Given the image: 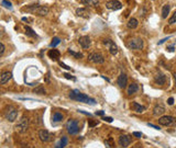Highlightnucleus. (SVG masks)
Segmentation results:
<instances>
[{
  "label": "nucleus",
  "mask_w": 176,
  "mask_h": 148,
  "mask_svg": "<svg viewBox=\"0 0 176 148\" xmlns=\"http://www.w3.org/2000/svg\"><path fill=\"white\" fill-rule=\"evenodd\" d=\"M69 98L74 101H78V102H84L87 103V104H91V106H95L96 101L93 98L88 97V95L82 93L79 90H70L69 91Z\"/></svg>",
  "instance_id": "obj_1"
},
{
  "label": "nucleus",
  "mask_w": 176,
  "mask_h": 148,
  "mask_svg": "<svg viewBox=\"0 0 176 148\" xmlns=\"http://www.w3.org/2000/svg\"><path fill=\"white\" fill-rule=\"evenodd\" d=\"M29 125H30V121H29V118L28 116L23 115L22 118L19 120L18 124L15 125V130H17L18 133H25L29 128Z\"/></svg>",
  "instance_id": "obj_2"
},
{
  "label": "nucleus",
  "mask_w": 176,
  "mask_h": 148,
  "mask_svg": "<svg viewBox=\"0 0 176 148\" xmlns=\"http://www.w3.org/2000/svg\"><path fill=\"white\" fill-rule=\"evenodd\" d=\"M27 10H30L32 11L33 13H36L38 15H41V17H44V15H48V7H44V6H38V5H33L30 6L28 8H24Z\"/></svg>",
  "instance_id": "obj_3"
},
{
  "label": "nucleus",
  "mask_w": 176,
  "mask_h": 148,
  "mask_svg": "<svg viewBox=\"0 0 176 148\" xmlns=\"http://www.w3.org/2000/svg\"><path fill=\"white\" fill-rule=\"evenodd\" d=\"M66 130L67 133L70 135H76L79 132V124H78L77 121L75 120H69L66 123Z\"/></svg>",
  "instance_id": "obj_4"
},
{
  "label": "nucleus",
  "mask_w": 176,
  "mask_h": 148,
  "mask_svg": "<svg viewBox=\"0 0 176 148\" xmlns=\"http://www.w3.org/2000/svg\"><path fill=\"white\" fill-rule=\"evenodd\" d=\"M143 45L144 44L142 38H131L127 43V47L130 50H142Z\"/></svg>",
  "instance_id": "obj_5"
},
{
  "label": "nucleus",
  "mask_w": 176,
  "mask_h": 148,
  "mask_svg": "<svg viewBox=\"0 0 176 148\" xmlns=\"http://www.w3.org/2000/svg\"><path fill=\"white\" fill-rule=\"evenodd\" d=\"M103 44L108 48L109 53H110L111 55L115 56L118 54V46L112 42V40H110V38H105V40L103 41Z\"/></svg>",
  "instance_id": "obj_6"
},
{
  "label": "nucleus",
  "mask_w": 176,
  "mask_h": 148,
  "mask_svg": "<svg viewBox=\"0 0 176 148\" xmlns=\"http://www.w3.org/2000/svg\"><path fill=\"white\" fill-rule=\"evenodd\" d=\"M5 115L8 122H11V123H12L18 118V110L15 108H13V106H9V108L6 110Z\"/></svg>",
  "instance_id": "obj_7"
},
{
  "label": "nucleus",
  "mask_w": 176,
  "mask_h": 148,
  "mask_svg": "<svg viewBox=\"0 0 176 148\" xmlns=\"http://www.w3.org/2000/svg\"><path fill=\"white\" fill-rule=\"evenodd\" d=\"M88 60L94 64H103L105 63V57L100 53L94 52V53H90L88 55Z\"/></svg>",
  "instance_id": "obj_8"
},
{
  "label": "nucleus",
  "mask_w": 176,
  "mask_h": 148,
  "mask_svg": "<svg viewBox=\"0 0 176 148\" xmlns=\"http://www.w3.org/2000/svg\"><path fill=\"white\" fill-rule=\"evenodd\" d=\"M106 7L108 8L109 10H113V11H117V10H120L121 8H122V3L118 0H109L106 2Z\"/></svg>",
  "instance_id": "obj_9"
},
{
  "label": "nucleus",
  "mask_w": 176,
  "mask_h": 148,
  "mask_svg": "<svg viewBox=\"0 0 176 148\" xmlns=\"http://www.w3.org/2000/svg\"><path fill=\"white\" fill-rule=\"evenodd\" d=\"M174 121H175V118L172 115H164L158 118V124L163 126H171L174 123Z\"/></svg>",
  "instance_id": "obj_10"
},
{
  "label": "nucleus",
  "mask_w": 176,
  "mask_h": 148,
  "mask_svg": "<svg viewBox=\"0 0 176 148\" xmlns=\"http://www.w3.org/2000/svg\"><path fill=\"white\" fill-rule=\"evenodd\" d=\"M131 142H132L131 136H129V135H120L119 136L118 143L121 147H124V148L128 147V146L131 144Z\"/></svg>",
  "instance_id": "obj_11"
},
{
  "label": "nucleus",
  "mask_w": 176,
  "mask_h": 148,
  "mask_svg": "<svg viewBox=\"0 0 176 148\" xmlns=\"http://www.w3.org/2000/svg\"><path fill=\"white\" fill-rule=\"evenodd\" d=\"M78 43H79V45H81L82 48L84 50H88V48L90 47V38L89 36L87 35H84V36H81L79 40H78Z\"/></svg>",
  "instance_id": "obj_12"
},
{
  "label": "nucleus",
  "mask_w": 176,
  "mask_h": 148,
  "mask_svg": "<svg viewBox=\"0 0 176 148\" xmlns=\"http://www.w3.org/2000/svg\"><path fill=\"white\" fill-rule=\"evenodd\" d=\"M117 83H118V86L120 88L124 89L127 87V85H128V76H127L124 73L120 74L118 79H117Z\"/></svg>",
  "instance_id": "obj_13"
},
{
  "label": "nucleus",
  "mask_w": 176,
  "mask_h": 148,
  "mask_svg": "<svg viewBox=\"0 0 176 148\" xmlns=\"http://www.w3.org/2000/svg\"><path fill=\"white\" fill-rule=\"evenodd\" d=\"M39 138L43 143H48L51 141V134L48 130H39Z\"/></svg>",
  "instance_id": "obj_14"
},
{
  "label": "nucleus",
  "mask_w": 176,
  "mask_h": 148,
  "mask_svg": "<svg viewBox=\"0 0 176 148\" xmlns=\"http://www.w3.org/2000/svg\"><path fill=\"white\" fill-rule=\"evenodd\" d=\"M76 14L78 17H81V18L88 19L90 17V11L88 10L87 8H78L77 10H76Z\"/></svg>",
  "instance_id": "obj_15"
},
{
  "label": "nucleus",
  "mask_w": 176,
  "mask_h": 148,
  "mask_svg": "<svg viewBox=\"0 0 176 148\" xmlns=\"http://www.w3.org/2000/svg\"><path fill=\"white\" fill-rule=\"evenodd\" d=\"M164 112H165V106H164L162 103H158V104H156V106H154V109H153V115L154 116L163 115Z\"/></svg>",
  "instance_id": "obj_16"
},
{
  "label": "nucleus",
  "mask_w": 176,
  "mask_h": 148,
  "mask_svg": "<svg viewBox=\"0 0 176 148\" xmlns=\"http://www.w3.org/2000/svg\"><path fill=\"white\" fill-rule=\"evenodd\" d=\"M154 82L156 85H160V86H163L164 83L166 82V76L162 73H157L154 77Z\"/></svg>",
  "instance_id": "obj_17"
},
{
  "label": "nucleus",
  "mask_w": 176,
  "mask_h": 148,
  "mask_svg": "<svg viewBox=\"0 0 176 148\" xmlns=\"http://www.w3.org/2000/svg\"><path fill=\"white\" fill-rule=\"evenodd\" d=\"M11 78H12V73L11 71H3L1 74V77H0V83L1 85H6Z\"/></svg>",
  "instance_id": "obj_18"
},
{
  "label": "nucleus",
  "mask_w": 176,
  "mask_h": 148,
  "mask_svg": "<svg viewBox=\"0 0 176 148\" xmlns=\"http://www.w3.org/2000/svg\"><path fill=\"white\" fill-rule=\"evenodd\" d=\"M48 55L52 60H58V59H60V57H61L60 52H58L57 50H55V48H52V50H48Z\"/></svg>",
  "instance_id": "obj_19"
},
{
  "label": "nucleus",
  "mask_w": 176,
  "mask_h": 148,
  "mask_svg": "<svg viewBox=\"0 0 176 148\" xmlns=\"http://www.w3.org/2000/svg\"><path fill=\"white\" fill-rule=\"evenodd\" d=\"M138 90H139L138 83L132 82V83H130V85H129L128 89H127V93H128V95H132V94H134L136 92H138Z\"/></svg>",
  "instance_id": "obj_20"
},
{
  "label": "nucleus",
  "mask_w": 176,
  "mask_h": 148,
  "mask_svg": "<svg viewBox=\"0 0 176 148\" xmlns=\"http://www.w3.org/2000/svg\"><path fill=\"white\" fill-rule=\"evenodd\" d=\"M131 108H132V110L136 113H142L144 110H145V106H141V104H139V103H136V102L131 103Z\"/></svg>",
  "instance_id": "obj_21"
},
{
  "label": "nucleus",
  "mask_w": 176,
  "mask_h": 148,
  "mask_svg": "<svg viewBox=\"0 0 176 148\" xmlns=\"http://www.w3.org/2000/svg\"><path fill=\"white\" fill-rule=\"evenodd\" d=\"M81 3L88 7H97L99 5V0H81Z\"/></svg>",
  "instance_id": "obj_22"
},
{
  "label": "nucleus",
  "mask_w": 176,
  "mask_h": 148,
  "mask_svg": "<svg viewBox=\"0 0 176 148\" xmlns=\"http://www.w3.org/2000/svg\"><path fill=\"white\" fill-rule=\"evenodd\" d=\"M138 24H139L138 20H136V19H134V18H132V19H130V20L128 21V23H127V26H128L129 29H136V28H138Z\"/></svg>",
  "instance_id": "obj_23"
},
{
  "label": "nucleus",
  "mask_w": 176,
  "mask_h": 148,
  "mask_svg": "<svg viewBox=\"0 0 176 148\" xmlns=\"http://www.w3.org/2000/svg\"><path fill=\"white\" fill-rule=\"evenodd\" d=\"M53 122H55V123H58V122H62L63 121V118H64V116H63V114L62 113H60V112H55L54 114H53Z\"/></svg>",
  "instance_id": "obj_24"
},
{
  "label": "nucleus",
  "mask_w": 176,
  "mask_h": 148,
  "mask_svg": "<svg viewBox=\"0 0 176 148\" xmlns=\"http://www.w3.org/2000/svg\"><path fill=\"white\" fill-rule=\"evenodd\" d=\"M170 10H171V6L170 5H165L163 8H162V18L166 19L167 18V15L170 13Z\"/></svg>",
  "instance_id": "obj_25"
},
{
  "label": "nucleus",
  "mask_w": 176,
  "mask_h": 148,
  "mask_svg": "<svg viewBox=\"0 0 176 148\" xmlns=\"http://www.w3.org/2000/svg\"><path fill=\"white\" fill-rule=\"evenodd\" d=\"M67 144H68L67 137H66V136H63V137H62V139L60 141V143H58L55 147L56 148H64V147H66V146H67Z\"/></svg>",
  "instance_id": "obj_26"
},
{
  "label": "nucleus",
  "mask_w": 176,
  "mask_h": 148,
  "mask_svg": "<svg viewBox=\"0 0 176 148\" xmlns=\"http://www.w3.org/2000/svg\"><path fill=\"white\" fill-rule=\"evenodd\" d=\"M24 30H25V34H27L28 36H30V38H38L36 33H35L34 31L30 28V26H25Z\"/></svg>",
  "instance_id": "obj_27"
},
{
  "label": "nucleus",
  "mask_w": 176,
  "mask_h": 148,
  "mask_svg": "<svg viewBox=\"0 0 176 148\" xmlns=\"http://www.w3.org/2000/svg\"><path fill=\"white\" fill-rule=\"evenodd\" d=\"M33 92L36 93V94H45V89L43 88L42 86H40V87H36V88H34Z\"/></svg>",
  "instance_id": "obj_28"
},
{
  "label": "nucleus",
  "mask_w": 176,
  "mask_h": 148,
  "mask_svg": "<svg viewBox=\"0 0 176 148\" xmlns=\"http://www.w3.org/2000/svg\"><path fill=\"white\" fill-rule=\"evenodd\" d=\"M1 5H2V7L7 8V9H12V3L10 2V1H8V0H2L1 1Z\"/></svg>",
  "instance_id": "obj_29"
},
{
  "label": "nucleus",
  "mask_w": 176,
  "mask_h": 148,
  "mask_svg": "<svg viewBox=\"0 0 176 148\" xmlns=\"http://www.w3.org/2000/svg\"><path fill=\"white\" fill-rule=\"evenodd\" d=\"M67 52H68V54L73 55L75 58H83V54L82 53H76V52H74V50H68Z\"/></svg>",
  "instance_id": "obj_30"
},
{
  "label": "nucleus",
  "mask_w": 176,
  "mask_h": 148,
  "mask_svg": "<svg viewBox=\"0 0 176 148\" xmlns=\"http://www.w3.org/2000/svg\"><path fill=\"white\" fill-rule=\"evenodd\" d=\"M61 43V40L58 38H53V41L51 42V44H50V46L51 47H55V46H57L58 44Z\"/></svg>",
  "instance_id": "obj_31"
},
{
  "label": "nucleus",
  "mask_w": 176,
  "mask_h": 148,
  "mask_svg": "<svg viewBox=\"0 0 176 148\" xmlns=\"http://www.w3.org/2000/svg\"><path fill=\"white\" fill-rule=\"evenodd\" d=\"M174 23H176V11L173 13V15H172L171 18L169 19V24H174Z\"/></svg>",
  "instance_id": "obj_32"
},
{
  "label": "nucleus",
  "mask_w": 176,
  "mask_h": 148,
  "mask_svg": "<svg viewBox=\"0 0 176 148\" xmlns=\"http://www.w3.org/2000/svg\"><path fill=\"white\" fill-rule=\"evenodd\" d=\"M5 50H6V46L3 43H1L0 44V56H3V54H5Z\"/></svg>",
  "instance_id": "obj_33"
},
{
  "label": "nucleus",
  "mask_w": 176,
  "mask_h": 148,
  "mask_svg": "<svg viewBox=\"0 0 176 148\" xmlns=\"http://www.w3.org/2000/svg\"><path fill=\"white\" fill-rule=\"evenodd\" d=\"M105 144L108 146V147H112V146L115 145V144L112 143V138H109V141H106Z\"/></svg>",
  "instance_id": "obj_34"
},
{
  "label": "nucleus",
  "mask_w": 176,
  "mask_h": 148,
  "mask_svg": "<svg viewBox=\"0 0 176 148\" xmlns=\"http://www.w3.org/2000/svg\"><path fill=\"white\" fill-rule=\"evenodd\" d=\"M64 77L66 78V79H70V80H76V78L73 77V76H70L69 74H63Z\"/></svg>",
  "instance_id": "obj_35"
},
{
  "label": "nucleus",
  "mask_w": 176,
  "mask_h": 148,
  "mask_svg": "<svg viewBox=\"0 0 176 148\" xmlns=\"http://www.w3.org/2000/svg\"><path fill=\"white\" fill-rule=\"evenodd\" d=\"M97 124H98V122H97V121L95 122V121L89 120V123H88V125H89V127H94V126H96Z\"/></svg>",
  "instance_id": "obj_36"
},
{
  "label": "nucleus",
  "mask_w": 176,
  "mask_h": 148,
  "mask_svg": "<svg viewBox=\"0 0 176 148\" xmlns=\"http://www.w3.org/2000/svg\"><path fill=\"white\" fill-rule=\"evenodd\" d=\"M60 66H61V67L65 68V69H67V70H72V69H70V67H68V66H66L65 64H64V63H62V62H60Z\"/></svg>",
  "instance_id": "obj_37"
},
{
  "label": "nucleus",
  "mask_w": 176,
  "mask_h": 148,
  "mask_svg": "<svg viewBox=\"0 0 176 148\" xmlns=\"http://www.w3.org/2000/svg\"><path fill=\"white\" fill-rule=\"evenodd\" d=\"M103 121H107V122H109V123H111L112 122V118H110V116H103Z\"/></svg>",
  "instance_id": "obj_38"
},
{
  "label": "nucleus",
  "mask_w": 176,
  "mask_h": 148,
  "mask_svg": "<svg viewBox=\"0 0 176 148\" xmlns=\"http://www.w3.org/2000/svg\"><path fill=\"white\" fill-rule=\"evenodd\" d=\"M132 135L136 136V137H138V138L143 136V135H142V133H140V132H133V134H132Z\"/></svg>",
  "instance_id": "obj_39"
},
{
  "label": "nucleus",
  "mask_w": 176,
  "mask_h": 148,
  "mask_svg": "<svg viewBox=\"0 0 176 148\" xmlns=\"http://www.w3.org/2000/svg\"><path fill=\"white\" fill-rule=\"evenodd\" d=\"M148 125L150 126V127H153V128H155V130H161V127H158V126H156V125H153V124H151V123H149Z\"/></svg>",
  "instance_id": "obj_40"
},
{
  "label": "nucleus",
  "mask_w": 176,
  "mask_h": 148,
  "mask_svg": "<svg viewBox=\"0 0 176 148\" xmlns=\"http://www.w3.org/2000/svg\"><path fill=\"white\" fill-rule=\"evenodd\" d=\"M167 103H169L170 106H173V103H174V99H173V98H170L169 100H167Z\"/></svg>",
  "instance_id": "obj_41"
},
{
  "label": "nucleus",
  "mask_w": 176,
  "mask_h": 148,
  "mask_svg": "<svg viewBox=\"0 0 176 148\" xmlns=\"http://www.w3.org/2000/svg\"><path fill=\"white\" fill-rule=\"evenodd\" d=\"M167 50H169V52H174V45L169 46V47H167Z\"/></svg>",
  "instance_id": "obj_42"
},
{
  "label": "nucleus",
  "mask_w": 176,
  "mask_h": 148,
  "mask_svg": "<svg viewBox=\"0 0 176 148\" xmlns=\"http://www.w3.org/2000/svg\"><path fill=\"white\" fill-rule=\"evenodd\" d=\"M105 112L103 111H98V112H96V115H103Z\"/></svg>",
  "instance_id": "obj_43"
},
{
  "label": "nucleus",
  "mask_w": 176,
  "mask_h": 148,
  "mask_svg": "<svg viewBox=\"0 0 176 148\" xmlns=\"http://www.w3.org/2000/svg\"><path fill=\"white\" fill-rule=\"evenodd\" d=\"M173 76H174V80H175V86H176V73H175V74H174V75H173Z\"/></svg>",
  "instance_id": "obj_44"
}]
</instances>
